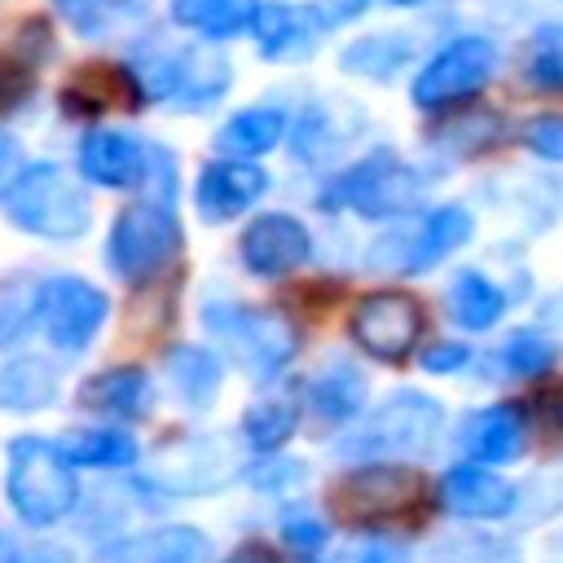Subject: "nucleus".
<instances>
[{
  "instance_id": "obj_1",
  "label": "nucleus",
  "mask_w": 563,
  "mask_h": 563,
  "mask_svg": "<svg viewBox=\"0 0 563 563\" xmlns=\"http://www.w3.org/2000/svg\"><path fill=\"white\" fill-rule=\"evenodd\" d=\"M444 431V405L427 391H391L352 431L334 440V457L347 466H400L427 457Z\"/></svg>"
},
{
  "instance_id": "obj_2",
  "label": "nucleus",
  "mask_w": 563,
  "mask_h": 563,
  "mask_svg": "<svg viewBox=\"0 0 563 563\" xmlns=\"http://www.w3.org/2000/svg\"><path fill=\"white\" fill-rule=\"evenodd\" d=\"M4 501L26 528H53L79 506V475L57 440L18 435L9 444Z\"/></svg>"
},
{
  "instance_id": "obj_3",
  "label": "nucleus",
  "mask_w": 563,
  "mask_h": 563,
  "mask_svg": "<svg viewBox=\"0 0 563 563\" xmlns=\"http://www.w3.org/2000/svg\"><path fill=\"white\" fill-rule=\"evenodd\" d=\"M0 198H4L9 224H18L31 238H44V242H75L92 224L88 194L57 163H31V167H22Z\"/></svg>"
},
{
  "instance_id": "obj_4",
  "label": "nucleus",
  "mask_w": 563,
  "mask_h": 563,
  "mask_svg": "<svg viewBox=\"0 0 563 563\" xmlns=\"http://www.w3.org/2000/svg\"><path fill=\"white\" fill-rule=\"evenodd\" d=\"M202 325L220 339V347L238 361V369L260 387L273 383L299 352V334L286 317L242 299H207Z\"/></svg>"
},
{
  "instance_id": "obj_5",
  "label": "nucleus",
  "mask_w": 563,
  "mask_h": 563,
  "mask_svg": "<svg viewBox=\"0 0 563 563\" xmlns=\"http://www.w3.org/2000/svg\"><path fill=\"white\" fill-rule=\"evenodd\" d=\"M176 251H180V220L172 207V189L163 194L154 189L150 198L114 216L106 238V268L128 286H145L176 260Z\"/></svg>"
},
{
  "instance_id": "obj_6",
  "label": "nucleus",
  "mask_w": 563,
  "mask_h": 563,
  "mask_svg": "<svg viewBox=\"0 0 563 563\" xmlns=\"http://www.w3.org/2000/svg\"><path fill=\"white\" fill-rule=\"evenodd\" d=\"M242 475H246V440L229 431L176 435L150 462V484L167 497H211Z\"/></svg>"
},
{
  "instance_id": "obj_7",
  "label": "nucleus",
  "mask_w": 563,
  "mask_h": 563,
  "mask_svg": "<svg viewBox=\"0 0 563 563\" xmlns=\"http://www.w3.org/2000/svg\"><path fill=\"white\" fill-rule=\"evenodd\" d=\"M422 198V176L396 158L391 150H374L369 158L352 163L347 172H339L325 194L321 207L325 211H356L365 220H396L405 211H413Z\"/></svg>"
},
{
  "instance_id": "obj_8",
  "label": "nucleus",
  "mask_w": 563,
  "mask_h": 563,
  "mask_svg": "<svg viewBox=\"0 0 563 563\" xmlns=\"http://www.w3.org/2000/svg\"><path fill=\"white\" fill-rule=\"evenodd\" d=\"M471 233H475V216H471L466 207L449 202V207L427 211L409 233H405V229L383 233V238L369 246L365 264H369L374 273H387V277H413V273H427V268H435L440 260H449L457 246H466Z\"/></svg>"
},
{
  "instance_id": "obj_9",
  "label": "nucleus",
  "mask_w": 563,
  "mask_h": 563,
  "mask_svg": "<svg viewBox=\"0 0 563 563\" xmlns=\"http://www.w3.org/2000/svg\"><path fill=\"white\" fill-rule=\"evenodd\" d=\"M106 321H110V299L101 286L70 273L40 282V330L53 343V352L62 356L88 352Z\"/></svg>"
},
{
  "instance_id": "obj_10",
  "label": "nucleus",
  "mask_w": 563,
  "mask_h": 563,
  "mask_svg": "<svg viewBox=\"0 0 563 563\" xmlns=\"http://www.w3.org/2000/svg\"><path fill=\"white\" fill-rule=\"evenodd\" d=\"M229 79H233L229 62L220 53H202V48H163L158 57H150L141 66L145 97L172 101L180 110H207L211 101H220Z\"/></svg>"
},
{
  "instance_id": "obj_11",
  "label": "nucleus",
  "mask_w": 563,
  "mask_h": 563,
  "mask_svg": "<svg viewBox=\"0 0 563 563\" xmlns=\"http://www.w3.org/2000/svg\"><path fill=\"white\" fill-rule=\"evenodd\" d=\"M493 66H497V48L493 40L484 35H457L449 40L418 75H413V106L422 110H440V106H453L471 92H479L488 79H493Z\"/></svg>"
},
{
  "instance_id": "obj_12",
  "label": "nucleus",
  "mask_w": 563,
  "mask_h": 563,
  "mask_svg": "<svg viewBox=\"0 0 563 563\" xmlns=\"http://www.w3.org/2000/svg\"><path fill=\"white\" fill-rule=\"evenodd\" d=\"M422 334V308L400 290H378L352 308V339L374 361H405Z\"/></svg>"
},
{
  "instance_id": "obj_13",
  "label": "nucleus",
  "mask_w": 563,
  "mask_h": 563,
  "mask_svg": "<svg viewBox=\"0 0 563 563\" xmlns=\"http://www.w3.org/2000/svg\"><path fill=\"white\" fill-rule=\"evenodd\" d=\"M312 255V233L299 216L264 211L255 216L238 238V260L255 277H286Z\"/></svg>"
},
{
  "instance_id": "obj_14",
  "label": "nucleus",
  "mask_w": 563,
  "mask_h": 563,
  "mask_svg": "<svg viewBox=\"0 0 563 563\" xmlns=\"http://www.w3.org/2000/svg\"><path fill=\"white\" fill-rule=\"evenodd\" d=\"M435 501L453 515V519H471V523H497L510 519L519 510V488H510L501 475H493L484 462H462L449 466L435 484Z\"/></svg>"
},
{
  "instance_id": "obj_15",
  "label": "nucleus",
  "mask_w": 563,
  "mask_h": 563,
  "mask_svg": "<svg viewBox=\"0 0 563 563\" xmlns=\"http://www.w3.org/2000/svg\"><path fill=\"white\" fill-rule=\"evenodd\" d=\"M268 189V176L264 167H255L251 158H216L198 172V185H194V207L207 224H220V220H233L242 211H251Z\"/></svg>"
},
{
  "instance_id": "obj_16",
  "label": "nucleus",
  "mask_w": 563,
  "mask_h": 563,
  "mask_svg": "<svg viewBox=\"0 0 563 563\" xmlns=\"http://www.w3.org/2000/svg\"><path fill=\"white\" fill-rule=\"evenodd\" d=\"M457 449L466 462H484V466H501L523 457L528 449V418L519 405H484L475 413H466L462 431H457Z\"/></svg>"
},
{
  "instance_id": "obj_17",
  "label": "nucleus",
  "mask_w": 563,
  "mask_h": 563,
  "mask_svg": "<svg viewBox=\"0 0 563 563\" xmlns=\"http://www.w3.org/2000/svg\"><path fill=\"white\" fill-rule=\"evenodd\" d=\"M150 154L154 150H145L141 136L97 128L79 141V172L101 189H136L150 176Z\"/></svg>"
},
{
  "instance_id": "obj_18",
  "label": "nucleus",
  "mask_w": 563,
  "mask_h": 563,
  "mask_svg": "<svg viewBox=\"0 0 563 563\" xmlns=\"http://www.w3.org/2000/svg\"><path fill=\"white\" fill-rule=\"evenodd\" d=\"M409 497H413V475H405L400 466H361L356 475L339 484L334 506L352 523H378V519L400 515Z\"/></svg>"
},
{
  "instance_id": "obj_19",
  "label": "nucleus",
  "mask_w": 563,
  "mask_h": 563,
  "mask_svg": "<svg viewBox=\"0 0 563 563\" xmlns=\"http://www.w3.org/2000/svg\"><path fill=\"white\" fill-rule=\"evenodd\" d=\"M79 405L101 413V418H114V422H136L150 413L154 405V378L136 365H114V369H101L84 383L79 391Z\"/></svg>"
},
{
  "instance_id": "obj_20",
  "label": "nucleus",
  "mask_w": 563,
  "mask_h": 563,
  "mask_svg": "<svg viewBox=\"0 0 563 563\" xmlns=\"http://www.w3.org/2000/svg\"><path fill=\"white\" fill-rule=\"evenodd\" d=\"M110 563H216V545L194 523H167L119 541Z\"/></svg>"
},
{
  "instance_id": "obj_21",
  "label": "nucleus",
  "mask_w": 563,
  "mask_h": 563,
  "mask_svg": "<svg viewBox=\"0 0 563 563\" xmlns=\"http://www.w3.org/2000/svg\"><path fill=\"white\" fill-rule=\"evenodd\" d=\"M251 31L260 40V57H268V62H295V57H308L317 48L321 22L308 9L290 4V0H268V4H260Z\"/></svg>"
},
{
  "instance_id": "obj_22",
  "label": "nucleus",
  "mask_w": 563,
  "mask_h": 563,
  "mask_svg": "<svg viewBox=\"0 0 563 563\" xmlns=\"http://www.w3.org/2000/svg\"><path fill=\"white\" fill-rule=\"evenodd\" d=\"M308 409L317 422H330V427H347L361 418L365 409V374L356 361L339 356V361H325L312 383H308Z\"/></svg>"
},
{
  "instance_id": "obj_23",
  "label": "nucleus",
  "mask_w": 563,
  "mask_h": 563,
  "mask_svg": "<svg viewBox=\"0 0 563 563\" xmlns=\"http://www.w3.org/2000/svg\"><path fill=\"white\" fill-rule=\"evenodd\" d=\"M62 387H57V365L48 356H31L18 352L0 365V409L9 413H40L48 405H57Z\"/></svg>"
},
{
  "instance_id": "obj_24",
  "label": "nucleus",
  "mask_w": 563,
  "mask_h": 563,
  "mask_svg": "<svg viewBox=\"0 0 563 563\" xmlns=\"http://www.w3.org/2000/svg\"><path fill=\"white\" fill-rule=\"evenodd\" d=\"M506 303H510V295H506L488 273H479V268H462V273H453L449 290H444V308H449V317H453L462 330H475V334L493 330V325L501 321Z\"/></svg>"
},
{
  "instance_id": "obj_25",
  "label": "nucleus",
  "mask_w": 563,
  "mask_h": 563,
  "mask_svg": "<svg viewBox=\"0 0 563 563\" xmlns=\"http://www.w3.org/2000/svg\"><path fill=\"white\" fill-rule=\"evenodd\" d=\"M220 378H224V361L211 347H189L185 343V347L167 352V383H172V396L185 409H194V413L211 409L216 396H220Z\"/></svg>"
},
{
  "instance_id": "obj_26",
  "label": "nucleus",
  "mask_w": 563,
  "mask_h": 563,
  "mask_svg": "<svg viewBox=\"0 0 563 563\" xmlns=\"http://www.w3.org/2000/svg\"><path fill=\"white\" fill-rule=\"evenodd\" d=\"M57 444L75 466H88V471H128L141 457L136 435L123 427H79V431H66Z\"/></svg>"
},
{
  "instance_id": "obj_27",
  "label": "nucleus",
  "mask_w": 563,
  "mask_h": 563,
  "mask_svg": "<svg viewBox=\"0 0 563 563\" xmlns=\"http://www.w3.org/2000/svg\"><path fill=\"white\" fill-rule=\"evenodd\" d=\"M286 136V114L277 106H246L229 114V123L216 132V150L229 158H255L268 154Z\"/></svg>"
},
{
  "instance_id": "obj_28",
  "label": "nucleus",
  "mask_w": 563,
  "mask_h": 563,
  "mask_svg": "<svg viewBox=\"0 0 563 563\" xmlns=\"http://www.w3.org/2000/svg\"><path fill=\"white\" fill-rule=\"evenodd\" d=\"M260 0H172V18L207 40H233L255 26Z\"/></svg>"
},
{
  "instance_id": "obj_29",
  "label": "nucleus",
  "mask_w": 563,
  "mask_h": 563,
  "mask_svg": "<svg viewBox=\"0 0 563 563\" xmlns=\"http://www.w3.org/2000/svg\"><path fill=\"white\" fill-rule=\"evenodd\" d=\"M299 427V405L286 396H264L242 413V440L251 453H277Z\"/></svg>"
},
{
  "instance_id": "obj_30",
  "label": "nucleus",
  "mask_w": 563,
  "mask_h": 563,
  "mask_svg": "<svg viewBox=\"0 0 563 563\" xmlns=\"http://www.w3.org/2000/svg\"><path fill=\"white\" fill-rule=\"evenodd\" d=\"M559 339L550 330H510L497 347V365L510 378H537L559 361Z\"/></svg>"
},
{
  "instance_id": "obj_31",
  "label": "nucleus",
  "mask_w": 563,
  "mask_h": 563,
  "mask_svg": "<svg viewBox=\"0 0 563 563\" xmlns=\"http://www.w3.org/2000/svg\"><path fill=\"white\" fill-rule=\"evenodd\" d=\"M405 62H409V40H405V35H391V31H378V35H365V40L347 44L343 57H339L343 70L369 75V79H387V75H396Z\"/></svg>"
},
{
  "instance_id": "obj_32",
  "label": "nucleus",
  "mask_w": 563,
  "mask_h": 563,
  "mask_svg": "<svg viewBox=\"0 0 563 563\" xmlns=\"http://www.w3.org/2000/svg\"><path fill=\"white\" fill-rule=\"evenodd\" d=\"M427 563H519V545L497 532H462L440 541Z\"/></svg>"
},
{
  "instance_id": "obj_33",
  "label": "nucleus",
  "mask_w": 563,
  "mask_h": 563,
  "mask_svg": "<svg viewBox=\"0 0 563 563\" xmlns=\"http://www.w3.org/2000/svg\"><path fill=\"white\" fill-rule=\"evenodd\" d=\"M528 84L541 88V92H563V22H550L532 35Z\"/></svg>"
},
{
  "instance_id": "obj_34",
  "label": "nucleus",
  "mask_w": 563,
  "mask_h": 563,
  "mask_svg": "<svg viewBox=\"0 0 563 563\" xmlns=\"http://www.w3.org/2000/svg\"><path fill=\"white\" fill-rule=\"evenodd\" d=\"M282 537H286V545L299 554V559H317L321 550H325V541H330V528H325V519L312 510V506H303V501H290L286 510H282Z\"/></svg>"
},
{
  "instance_id": "obj_35",
  "label": "nucleus",
  "mask_w": 563,
  "mask_h": 563,
  "mask_svg": "<svg viewBox=\"0 0 563 563\" xmlns=\"http://www.w3.org/2000/svg\"><path fill=\"white\" fill-rule=\"evenodd\" d=\"M31 325H40V286H9L0 295V347L18 343Z\"/></svg>"
},
{
  "instance_id": "obj_36",
  "label": "nucleus",
  "mask_w": 563,
  "mask_h": 563,
  "mask_svg": "<svg viewBox=\"0 0 563 563\" xmlns=\"http://www.w3.org/2000/svg\"><path fill=\"white\" fill-rule=\"evenodd\" d=\"M0 563H75V554L57 541L44 537H26L0 523Z\"/></svg>"
},
{
  "instance_id": "obj_37",
  "label": "nucleus",
  "mask_w": 563,
  "mask_h": 563,
  "mask_svg": "<svg viewBox=\"0 0 563 563\" xmlns=\"http://www.w3.org/2000/svg\"><path fill=\"white\" fill-rule=\"evenodd\" d=\"M303 462H290V457H273L264 453L255 471H246V479L260 488V493H290L295 484H303Z\"/></svg>"
},
{
  "instance_id": "obj_38",
  "label": "nucleus",
  "mask_w": 563,
  "mask_h": 563,
  "mask_svg": "<svg viewBox=\"0 0 563 563\" xmlns=\"http://www.w3.org/2000/svg\"><path fill=\"white\" fill-rule=\"evenodd\" d=\"M519 506L528 510V519H541V515H554L563 510V466L537 475L528 488H519Z\"/></svg>"
},
{
  "instance_id": "obj_39",
  "label": "nucleus",
  "mask_w": 563,
  "mask_h": 563,
  "mask_svg": "<svg viewBox=\"0 0 563 563\" xmlns=\"http://www.w3.org/2000/svg\"><path fill=\"white\" fill-rule=\"evenodd\" d=\"M523 141L537 158H550V163H563V114H537L528 128H523Z\"/></svg>"
},
{
  "instance_id": "obj_40",
  "label": "nucleus",
  "mask_w": 563,
  "mask_h": 563,
  "mask_svg": "<svg viewBox=\"0 0 563 563\" xmlns=\"http://www.w3.org/2000/svg\"><path fill=\"white\" fill-rule=\"evenodd\" d=\"M321 563H409L400 545L391 541H378V537H361V541H347L343 550H334L330 559Z\"/></svg>"
},
{
  "instance_id": "obj_41",
  "label": "nucleus",
  "mask_w": 563,
  "mask_h": 563,
  "mask_svg": "<svg viewBox=\"0 0 563 563\" xmlns=\"http://www.w3.org/2000/svg\"><path fill=\"white\" fill-rule=\"evenodd\" d=\"M418 361H422L427 374H457V369L471 365V352H466L462 343H431Z\"/></svg>"
},
{
  "instance_id": "obj_42",
  "label": "nucleus",
  "mask_w": 563,
  "mask_h": 563,
  "mask_svg": "<svg viewBox=\"0 0 563 563\" xmlns=\"http://www.w3.org/2000/svg\"><path fill=\"white\" fill-rule=\"evenodd\" d=\"M365 4H369V0H317V9H321V18H325V22L361 18V13H365Z\"/></svg>"
},
{
  "instance_id": "obj_43",
  "label": "nucleus",
  "mask_w": 563,
  "mask_h": 563,
  "mask_svg": "<svg viewBox=\"0 0 563 563\" xmlns=\"http://www.w3.org/2000/svg\"><path fill=\"white\" fill-rule=\"evenodd\" d=\"M18 158H22L18 141H13L9 132H0V194H4V189H9V180L18 176Z\"/></svg>"
},
{
  "instance_id": "obj_44",
  "label": "nucleus",
  "mask_w": 563,
  "mask_h": 563,
  "mask_svg": "<svg viewBox=\"0 0 563 563\" xmlns=\"http://www.w3.org/2000/svg\"><path fill=\"white\" fill-rule=\"evenodd\" d=\"M224 563H282L264 541H242L238 550H229V559Z\"/></svg>"
},
{
  "instance_id": "obj_45",
  "label": "nucleus",
  "mask_w": 563,
  "mask_h": 563,
  "mask_svg": "<svg viewBox=\"0 0 563 563\" xmlns=\"http://www.w3.org/2000/svg\"><path fill=\"white\" fill-rule=\"evenodd\" d=\"M541 330H550V334L563 343V290L541 303Z\"/></svg>"
},
{
  "instance_id": "obj_46",
  "label": "nucleus",
  "mask_w": 563,
  "mask_h": 563,
  "mask_svg": "<svg viewBox=\"0 0 563 563\" xmlns=\"http://www.w3.org/2000/svg\"><path fill=\"white\" fill-rule=\"evenodd\" d=\"M387 4H418V0H387Z\"/></svg>"
}]
</instances>
